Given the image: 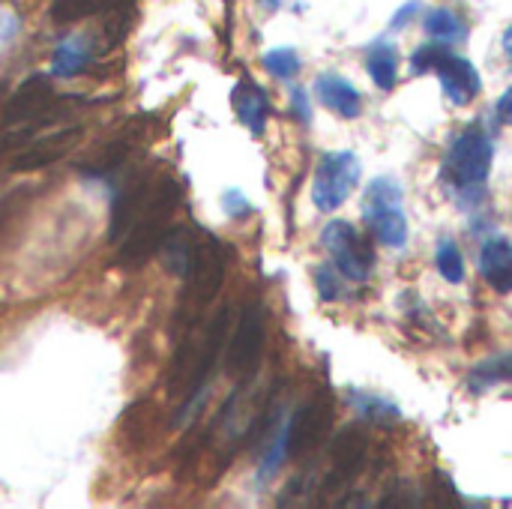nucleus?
Wrapping results in <instances>:
<instances>
[{
    "label": "nucleus",
    "instance_id": "obj_1",
    "mask_svg": "<svg viewBox=\"0 0 512 509\" xmlns=\"http://www.w3.org/2000/svg\"><path fill=\"white\" fill-rule=\"evenodd\" d=\"M180 198H183L180 183L171 174H159L147 207L141 210V216L135 219L129 234L120 240V249H117L120 267L132 270V267L147 264L153 255H159V246H162L165 234L171 231V219L180 207Z\"/></svg>",
    "mask_w": 512,
    "mask_h": 509
},
{
    "label": "nucleus",
    "instance_id": "obj_2",
    "mask_svg": "<svg viewBox=\"0 0 512 509\" xmlns=\"http://www.w3.org/2000/svg\"><path fill=\"white\" fill-rule=\"evenodd\" d=\"M492 162H495V144L489 132H483L480 126H471L453 141L444 159V183L462 192L483 189L492 171Z\"/></svg>",
    "mask_w": 512,
    "mask_h": 509
},
{
    "label": "nucleus",
    "instance_id": "obj_3",
    "mask_svg": "<svg viewBox=\"0 0 512 509\" xmlns=\"http://www.w3.org/2000/svg\"><path fill=\"white\" fill-rule=\"evenodd\" d=\"M363 219L372 234L390 246L402 249L408 243V216L402 210V186L393 177H375L363 195Z\"/></svg>",
    "mask_w": 512,
    "mask_h": 509
},
{
    "label": "nucleus",
    "instance_id": "obj_4",
    "mask_svg": "<svg viewBox=\"0 0 512 509\" xmlns=\"http://www.w3.org/2000/svg\"><path fill=\"white\" fill-rule=\"evenodd\" d=\"M225 267H228L225 246L216 237H201L192 267H189V276H186L189 294L183 297V306H180V315H186V327H195L204 306L219 294V288L225 282Z\"/></svg>",
    "mask_w": 512,
    "mask_h": 509
},
{
    "label": "nucleus",
    "instance_id": "obj_5",
    "mask_svg": "<svg viewBox=\"0 0 512 509\" xmlns=\"http://www.w3.org/2000/svg\"><path fill=\"white\" fill-rule=\"evenodd\" d=\"M360 174H363V165L348 150L321 156V162L315 168V177H312V201H315V207L324 210V213L339 210L348 201V195L357 189Z\"/></svg>",
    "mask_w": 512,
    "mask_h": 509
},
{
    "label": "nucleus",
    "instance_id": "obj_6",
    "mask_svg": "<svg viewBox=\"0 0 512 509\" xmlns=\"http://www.w3.org/2000/svg\"><path fill=\"white\" fill-rule=\"evenodd\" d=\"M321 243L333 255V264L345 279H351V282H366L369 279L372 264H375L372 243L351 222H345V219L330 222L324 228V234H321Z\"/></svg>",
    "mask_w": 512,
    "mask_h": 509
},
{
    "label": "nucleus",
    "instance_id": "obj_7",
    "mask_svg": "<svg viewBox=\"0 0 512 509\" xmlns=\"http://www.w3.org/2000/svg\"><path fill=\"white\" fill-rule=\"evenodd\" d=\"M261 351H264V312L258 303H249L231 333V339L225 342V369L234 378H249L258 363H261Z\"/></svg>",
    "mask_w": 512,
    "mask_h": 509
},
{
    "label": "nucleus",
    "instance_id": "obj_8",
    "mask_svg": "<svg viewBox=\"0 0 512 509\" xmlns=\"http://www.w3.org/2000/svg\"><path fill=\"white\" fill-rule=\"evenodd\" d=\"M330 426H333V405H330V399L318 396V399L306 402V405L291 417V423L285 426V447H288V456H291V459H300V456L312 453V450L330 435Z\"/></svg>",
    "mask_w": 512,
    "mask_h": 509
},
{
    "label": "nucleus",
    "instance_id": "obj_9",
    "mask_svg": "<svg viewBox=\"0 0 512 509\" xmlns=\"http://www.w3.org/2000/svg\"><path fill=\"white\" fill-rule=\"evenodd\" d=\"M369 459V438L363 429L351 426L336 435L330 447V474L324 480V492H342L366 465Z\"/></svg>",
    "mask_w": 512,
    "mask_h": 509
},
{
    "label": "nucleus",
    "instance_id": "obj_10",
    "mask_svg": "<svg viewBox=\"0 0 512 509\" xmlns=\"http://www.w3.org/2000/svg\"><path fill=\"white\" fill-rule=\"evenodd\" d=\"M48 111H57V93L51 87V78L48 75H33L12 93V99L6 102L3 120L33 126L39 120H48Z\"/></svg>",
    "mask_w": 512,
    "mask_h": 509
},
{
    "label": "nucleus",
    "instance_id": "obj_11",
    "mask_svg": "<svg viewBox=\"0 0 512 509\" xmlns=\"http://www.w3.org/2000/svg\"><path fill=\"white\" fill-rule=\"evenodd\" d=\"M81 126H72V129H60L54 135H42V138H30L9 162V171H39V168H48L54 165L57 159H63L81 138Z\"/></svg>",
    "mask_w": 512,
    "mask_h": 509
},
{
    "label": "nucleus",
    "instance_id": "obj_12",
    "mask_svg": "<svg viewBox=\"0 0 512 509\" xmlns=\"http://www.w3.org/2000/svg\"><path fill=\"white\" fill-rule=\"evenodd\" d=\"M156 180H159V174L147 171V174L132 177V180L120 189V195L114 198V207H111V225H108L111 243H120V240L129 234V228L135 225V219H138L141 210L147 207V201H150V195H153V189H156Z\"/></svg>",
    "mask_w": 512,
    "mask_h": 509
},
{
    "label": "nucleus",
    "instance_id": "obj_13",
    "mask_svg": "<svg viewBox=\"0 0 512 509\" xmlns=\"http://www.w3.org/2000/svg\"><path fill=\"white\" fill-rule=\"evenodd\" d=\"M435 72H438L441 87H444V93H447V99L453 105H471L483 90V78H480L477 66L468 57L453 54L450 48L438 57Z\"/></svg>",
    "mask_w": 512,
    "mask_h": 509
},
{
    "label": "nucleus",
    "instance_id": "obj_14",
    "mask_svg": "<svg viewBox=\"0 0 512 509\" xmlns=\"http://www.w3.org/2000/svg\"><path fill=\"white\" fill-rule=\"evenodd\" d=\"M147 126H150L147 117H132V120L114 135V141L93 159V165H90L87 171H90V174H108V171L120 168L138 147H144V141H147Z\"/></svg>",
    "mask_w": 512,
    "mask_h": 509
},
{
    "label": "nucleus",
    "instance_id": "obj_15",
    "mask_svg": "<svg viewBox=\"0 0 512 509\" xmlns=\"http://www.w3.org/2000/svg\"><path fill=\"white\" fill-rule=\"evenodd\" d=\"M480 273L486 285L498 294H512V243L507 237H492L480 249Z\"/></svg>",
    "mask_w": 512,
    "mask_h": 509
},
{
    "label": "nucleus",
    "instance_id": "obj_16",
    "mask_svg": "<svg viewBox=\"0 0 512 509\" xmlns=\"http://www.w3.org/2000/svg\"><path fill=\"white\" fill-rule=\"evenodd\" d=\"M231 102H234L237 120H240L252 135H264L267 117H270V102H267L264 90H261L252 78L237 81V87H234V93H231Z\"/></svg>",
    "mask_w": 512,
    "mask_h": 509
},
{
    "label": "nucleus",
    "instance_id": "obj_17",
    "mask_svg": "<svg viewBox=\"0 0 512 509\" xmlns=\"http://www.w3.org/2000/svg\"><path fill=\"white\" fill-rule=\"evenodd\" d=\"M315 93H318V99L324 102V108L336 111L339 117L354 120V117H360V111H363V99H360L357 87H354L348 78L336 75V72H324V75H318V81H315Z\"/></svg>",
    "mask_w": 512,
    "mask_h": 509
},
{
    "label": "nucleus",
    "instance_id": "obj_18",
    "mask_svg": "<svg viewBox=\"0 0 512 509\" xmlns=\"http://www.w3.org/2000/svg\"><path fill=\"white\" fill-rule=\"evenodd\" d=\"M195 249H198V240L189 228H171L159 246L162 252V261H165V270L174 273L177 279H186L189 276V267H192V258H195Z\"/></svg>",
    "mask_w": 512,
    "mask_h": 509
},
{
    "label": "nucleus",
    "instance_id": "obj_19",
    "mask_svg": "<svg viewBox=\"0 0 512 509\" xmlns=\"http://www.w3.org/2000/svg\"><path fill=\"white\" fill-rule=\"evenodd\" d=\"M96 48L84 39V36H72L66 39L57 51H54V60H51V72L57 78H72V75H81L90 60H93Z\"/></svg>",
    "mask_w": 512,
    "mask_h": 509
},
{
    "label": "nucleus",
    "instance_id": "obj_20",
    "mask_svg": "<svg viewBox=\"0 0 512 509\" xmlns=\"http://www.w3.org/2000/svg\"><path fill=\"white\" fill-rule=\"evenodd\" d=\"M366 69H369L372 81H375L381 90H393L396 75H399V51H396V45L387 42V39H378V42L369 48Z\"/></svg>",
    "mask_w": 512,
    "mask_h": 509
},
{
    "label": "nucleus",
    "instance_id": "obj_21",
    "mask_svg": "<svg viewBox=\"0 0 512 509\" xmlns=\"http://www.w3.org/2000/svg\"><path fill=\"white\" fill-rule=\"evenodd\" d=\"M120 6H132V0H54L51 3V18L57 24H72L90 15H102Z\"/></svg>",
    "mask_w": 512,
    "mask_h": 509
},
{
    "label": "nucleus",
    "instance_id": "obj_22",
    "mask_svg": "<svg viewBox=\"0 0 512 509\" xmlns=\"http://www.w3.org/2000/svg\"><path fill=\"white\" fill-rule=\"evenodd\" d=\"M512 381V351L507 354H495L483 363H477L468 375V384L474 393H483L489 387H498V384H507Z\"/></svg>",
    "mask_w": 512,
    "mask_h": 509
},
{
    "label": "nucleus",
    "instance_id": "obj_23",
    "mask_svg": "<svg viewBox=\"0 0 512 509\" xmlns=\"http://www.w3.org/2000/svg\"><path fill=\"white\" fill-rule=\"evenodd\" d=\"M150 423H153V405L150 402H135L126 408L123 420H120V435L129 444V450H138L150 441Z\"/></svg>",
    "mask_w": 512,
    "mask_h": 509
},
{
    "label": "nucleus",
    "instance_id": "obj_24",
    "mask_svg": "<svg viewBox=\"0 0 512 509\" xmlns=\"http://www.w3.org/2000/svg\"><path fill=\"white\" fill-rule=\"evenodd\" d=\"M423 27H426V33H429L435 42H444V45L462 42V39L468 36V24H465L453 9H444V6L432 9V12L426 15Z\"/></svg>",
    "mask_w": 512,
    "mask_h": 509
},
{
    "label": "nucleus",
    "instance_id": "obj_25",
    "mask_svg": "<svg viewBox=\"0 0 512 509\" xmlns=\"http://www.w3.org/2000/svg\"><path fill=\"white\" fill-rule=\"evenodd\" d=\"M435 264H438V273L450 282V285H459L465 279V258H462V249L456 246V240L444 237L435 249Z\"/></svg>",
    "mask_w": 512,
    "mask_h": 509
},
{
    "label": "nucleus",
    "instance_id": "obj_26",
    "mask_svg": "<svg viewBox=\"0 0 512 509\" xmlns=\"http://www.w3.org/2000/svg\"><path fill=\"white\" fill-rule=\"evenodd\" d=\"M354 405H357L360 417H363V420H369V423L390 426V423H396V420H399V408H396L390 399H381V396L360 393V396L354 399Z\"/></svg>",
    "mask_w": 512,
    "mask_h": 509
},
{
    "label": "nucleus",
    "instance_id": "obj_27",
    "mask_svg": "<svg viewBox=\"0 0 512 509\" xmlns=\"http://www.w3.org/2000/svg\"><path fill=\"white\" fill-rule=\"evenodd\" d=\"M300 66L303 63H300V54L294 48H273L264 54V69L279 81H291L300 72Z\"/></svg>",
    "mask_w": 512,
    "mask_h": 509
},
{
    "label": "nucleus",
    "instance_id": "obj_28",
    "mask_svg": "<svg viewBox=\"0 0 512 509\" xmlns=\"http://www.w3.org/2000/svg\"><path fill=\"white\" fill-rule=\"evenodd\" d=\"M447 51V45L444 42H426V45H420L417 51H414V57H411V69L420 75V72H429V69H435V63H438V57Z\"/></svg>",
    "mask_w": 512,
    "mask_h": 509
},
{
    "label": "nucleus",
    "instance_id": "obj_29",
    "mask_svg": "<svg viewBox=\"0 0 512 509\" xmlns=\"http://www.w3.org/2000/svg\"><path fill=\"white\" fill-rule=\"evenodd\" d=\"M21 207H24V192H12V195H6V198L0 201V240L9 234V228H12V222L18 219Z\"/></svg>",
    "mask_w": 512,
    "mask_h": 509
},
{
    "label": "nucleus",
    "instance_id": "obj_30",
    "mask_svg": "<svg viewBox=\"0 0 512 509\" xmlns=\"http://www.w3.org/2000/svg\"><path fill=\"white\" fill-rule=\"evenodd\" d=\"M315 285H318V294H321L327 303H333V300H339V297H342V282L336 279V273H333L330 267H318V273H315Z\"/></svg>",
    "mask_w": 512,
    "mask_h": 509
},
{
    "label": "nucleus",
    "instance_id": "obj_31",
    "mask_svg": "<svg viewBox=\"0 0 512 509\" xmlns=\"http://www.w3.org/2000/svg\"><path fill=\"white\" fill-rule=\"evenodd\" d=\"M222 204H225V213L231 216V219H246L249 213H252V207H249V201L237 192V189H231V192H225V198H222Z\"/></svg>",
    "mask_w": 512,
    "mask_h": 509
},
{
    "label": "nucleus",
    "instance_id": "obj_32",
    "mask_svg": "<svg viewBox=\"0 0 512 509\" xmlns=\"http://www.w3.org/2000/svg\"><path fill=\"white\" fill-rule=\"evenodd\" d=\"M291 105H294V114H297V117H300L303 123H309V117H312V114H309V102H306V93H303L300 87H294V90H291Z\"/></svg>",
    "mask_w": 512,
    "mask_h": 509
},
{
    "label": "nucleus",
    "instance_id": "obj_33",
    "mask_svg": "<svg viewBox=\"0 0 512 509\" xmlns=\"http://www.w3.org/2000/svg\"><path fill=\"white\" fill-rule=\"evenodd\" d=\"M498 120L512 126V87L498 99Z\"/></svg>",
    "mask_w": 512,
    "mask_h": 509
},
{
    "label": "nucleus",
    "instance_id": "obj_34",
    "mask_svg": "<svg viewBox=\"0 0 512 509\" xmlns=\"http://www.w3.org/2000/svg\"><path fill=\"white\" fill-rule=\"evenodd\" d=\"M417 9H420V3H408V6H402V9H399V12L393 15L390 27H393V30H396V27H405V24L411 21V15H414Z\"/></svg>",
    "mask_w": 512,
    "mask_h": 509
},
{
    "label": "nucleus",
    "instance_id": "obj_35",
    "mask_svg": "<svg viewBox=\"0 0 512 509\" xmlns=\"http://www.w3.org/2000/svg\"><path fill=\"white\" fill-rule=\"evenodd\" d=\"M261 3H264L267 9H282V6H288L291 0H261Z\"/></svg>",
    "mask_w": 512,
    "mask_h": 509
},
{
    "label": "nucleus",
    "instance_id": "obj_36",
    "mask_svg": "<svg viewBox=\"0 0 512 509\" xmlns=\"http://www.w3.org/2000/svg\"><path fill=\"white\" fill-rule=\"evenodd\" d=\"M504 48H507V54L512 57V27L507 30V36H504Z\"/></svg>",
    "mask_w": 512,
    "mask_h": 509
},
{
    "label": "nucleus",
    "instance_id": "obj_37",
    "mask_svg": "<svg viewBox=\"0 0 512 509\" xmlns=\"http://www.w3.org/2000/svg\"><path fill=\"white\" fill-rule=\"evenodd\" d=\"M0 96H3V87H0Z\"/></svg>",
    "mask_w": 512,
    "mask_h": 509
}]
</instances>
